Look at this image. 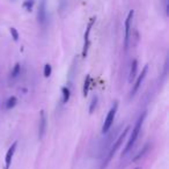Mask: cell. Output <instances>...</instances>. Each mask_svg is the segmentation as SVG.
<instances>
[{
	"mask_svg": "<svg viewBox=\"0 0 169 169\" xmlns=\"http://www.w3.org/2000/svg\"><path fill=\"white\" fill-rule=\"evenodd\" d=\"M95 18H92L89 20L88 24H87V28H86V31H84V46H82V52H81V56L82 58L87 57V54H88L89 50V45H90V31H92V28H93L94 23H95Z\"/></svg>",
	"mask_w": 169,
	"mask_h": 169,
	"instance_id": "obj_3",
	"label": "cell"
},
{
	"mask_svg": "<svg viewBox=\"0 0 169 169\" xmlns=\"http://www.w3.org/2000/svg\"><path fill=\"white\" fill-rule=\"evenodd\" d=\"M98 96H96V95H95V96H94L93 98H92V102H90V107H89V112H90V114H92V112L94 111V109H95V108H96V104H98Z\"/></svg>",
	"mask_w": 169,
	"mask_h": 169,
	"instance_id": "obj_18",
	"label": "cell"
},
{
	"mask_svg": "<svg viewBox=\"0 0 169 169\" xmlns=\"http://www.w3.org/2000/svg\"><path fill=\"white\" fill-rule=\"evenodd\" d=\"M117 108H118V102H115L112 104V107L110 108V110H109L107 117L104 119V123L102 125V133H107L108 131L110 130V128L112 126L116 117V112H117Z\"/></svg>",
	"mask_w": 169,
	"mask_h": 169,
	"instance_id": "obj_4",
	"label": "cell"
},
{
	"mask_svg": "<svg viewBox=\"0 0 169 169\" xmlns=\"http://www.w3.org/2000/svg\"><path fill=\"white\" fill-rule=\"evenodd\" d=\"M68 4V0H59V11H65Z\"/></svg>",
	"mask_w": 169,
	"mask_h": 169,
	"instance_id": "obj_19",
	"label": "cell"
},
{
	"mask_svg": "<svg viewBox=\"0 0 169 169\" xmlns=\"http://www.w3.org/2000/svg\"><path fill=\"white\" fill-rule=\"evenodd\" d=\"M62 93H63V103L65 104V103L68 102V100L71 98V90H70L68 87H63Z\"/></svg>",
	"mask_w": 169,
	"mask_h": 169,
	"instance_id": "obj_12",
	"label": "cell"
},
{
	"mask_svg": "<svg viewBox=\"0 0 169 169\" xmlns=\"http://www.w3.org/2000/svg\"><path fill=\"white\" fill-rule=\"evenodd\" d=\"M136 169H140V168H136Z\"/></svg>",
	"mask_w": 169,
	"mask_h": 169,
	"instance_id": "obj_21",
	"label": "cell"
},
{
	"mask_svg": "<svg viewBox=\"0 0 169 169\" xmlns=\"http://www.w3.org/2000/svg\"><path fill=\"white\" fill-rule=\"evenodd\" d=\"M37 19L38 23L42 27H45L48 22V13H46V2L45 0H41L40 6H38V12H37Z\"/></svg>",
	"mask_w": 169,
	"mask_h": 169,
	"instance_id": "obj_6",
	"label": "cell"
},
{
	"mask_svg": "<svg viewBox=\"0 0 169 169\" xmlns=\"http://www.w3.org/2000/svg\"><path fill=\"white\" fill-rule=\"evenodd\" d=\"M20 73H21V65H20V64H15V66H14L13 70H12L11 76H12L13 79H16V78L20 76Z\"/></svg>",
	"mask_w": 169,
	"mask_h": 169,
	"instance_id": "obj_13",
	"label": "cell"
},
{
	"mask_svg": "<svg viewBox=\"0 0 169 169\" xmlns=\"http://www.w3.org/2000/svg\"><path fill=\"white\" fill-rule=\"evenodd\" d=\"M133 15H134V11H130L128 16H126V20H125L124 23V48L125 50L129 49V44H130V35H131V23H132V20H133Z\"/></svg>",
	"mask_w": 169,
	"mask_h": 169,
	"instance_id": "obj_5",
	"label": "cell"
},
{
	"mask_svg": "<svg viewBox=\"0 0 169 169\" xmlns=\"http://www.w3.org/2000/svg\"><path fill=\"white\" fill-rule=\"evenodd\" d=\"M34 4H35V0H24L23 2V7L27 9L28 12H30L32 7H34Z\"/></svg>",
	"mask_w": 169,
	"mask_h": 169,
	"instance_id": "obj_16",
	"label": "cell"
},
{
	"mask_svg": "<svg viewBox=\"0 0 169 169\" xmlns=\"http://www.w3.org/2000/svg\"><path fill=\"white\" fill-rule=\"evenodd\" d=\"M16 103H18L16 98H15V96H11V98L7 100V103H6V109L11 110L12 108H14L15 106H16Z\"/></svg>",
	"mask_w": 169,
	"mask_h": 169,
	"instance_id": "obj_14",
	"label": "cell"
},
{
	"mask_svg": "<svg viewBox=\"0 0 169 169\" xmlns=\"http://www.w3.org/2000/svg\"><path fill=\"white\" fill-rule=\"evenodd\" d=\"M90 84H92V76H89V74H87V76H86V79H84V88H82L84 96H87V95H88Z\"/></svg>",
	"mask_w": 169,
	"mask_h": 169,
	"instance_id": "obj_11",
	"label": "cell"
},
{
	"mask_svg": "<svg viewBox=\"0 0 169 169\" xmlns=\"http://www.w3.org/2000/svg\"><path fill=\"white\" fill-rule=\"evenodd\" d=\"M147 72H148V65H145V66H144V68H142L141 73L139 74V76L137 78L136 82H134L133 87H132V90H131V96H133L134 94L138 92V89L140 88V86H141L142 81L145 80V78H146Z\"/></svg>",
	"mask_w": 169,
	"mask_h": 169,
	"instance_id": "obj_7",
	"label": "cell"
},
{
	"mask_svg": "<svg viewBox=\"0 0 169 169\" xmlns=\"http://www.w3.org/2000/svg\"><path fill=\"white\" fill-rule=\"evenodd\" d=\"M137 71H138V60L134 59L132 64H131V68H130V73H129V81L132 82V81L136 79V74H137Z\"/></svg>",
	"mask_w": 169,
	"mask_h": 169,
	"instance_id": "obj_10",
	"label": "cell"
},
{
	"mask_svg": "<svg viewBox=\"0 0 169 169\" xmlns=\"http://www.w3.org/2000/svg\"><path fill=\"white\" fill-rule=\"evenodd\" d=\"M16 147H18V141H14L12 146L8 148L6 156H5V169H9V167L12 165V160H13V156L16 151Z\"/></svg>",
	"mask_w": 169,
	"mask_h": 169,
	"instance_id": "obj_8",
	"label": "cell"
},
{
	"mask_svg": "<svg viewBox=\"0 0 169 169\" xmlns=\"http://www.w3.org/2000/svg\"><path fill=\"white\" fill-rule=\"evenodd\" d=\"M129 131H130V126L125 128V129L123 130V132L120 133L119 137L115 140V142H112L111 147H110V150L108 151V154H107V156H106V160L103 161L102 165H101V169H106V168H107V166L110 163V161L112 160V158H114V155L116 154V152L118 151V148L120 147L123 140H124L125 137H126V134L129 133Z\"/></svg>",
	"mask_w": 169,
	"mask_h": 169,
	"instance_id": "obj_2",
	"label": "cell"
},
{
	"mask_svg": "<svg viewBox=\"0 0 169 169\" xmlns=\"http://www.w3.org/2000/svg\"><path fill=\"white\" fill-rule=\"evenodd\" d=\"M46 125H48L46 115H45L44 110H42L40 115V123H38V138L40 139H42L44 137L45 131H46Z\"/></svg>",
	"mask_w": 169,
	"mask_h": 169,
	"instance_id": "obj_9",
	"label": "cell"
},
{
	"mask_svg": "<svg viewBox=\"0 0 169 169\" xmlns=\"http://www.w3.org/2000/svg\"><path fill=\"white\" fill-rule=\"evenodd\" d=\"M51 72H52V67H51V65H50V64H45L44 71H43L45 78H49V76H51Z\"/></svg>",
	"mask_w": 169,
	"mask_h": 169,
	"instance_id": "obj_17",
	"label": "cell"
},
{
	"mask_svg": "<svg viewBox=\"0 0 169 169\" xmlns=\"http://www.w3.org/2000/svg\"><path fill=\"white\" fill-rule=\"evenodd\" d=\"M148 148H150V145H146V146L144 147V148H142L141 151L139 152L138 154H137V155L134 156V159H133V161H137V160H139V159H141L142 156L145 155V154H146L147 152H148Z\"/></svg>",
	"mask_w": 169,
	"mask_h": 169,
	"instance_id": "obj_15",
	"label": "cell"
},
{
	"mask_svg": "<svg viewBox=\"0 0 169 169\" xmlns=\"http://www.w3.org/2000/svg\"><path fill=\"white\" fill-rule=\"evenodd\" d=\"M9 31H11V35H12V37H13L14 41H18L19 40V32L18 30L15 29V28H11L9 29Z\"/></svg>",
	"mask_w": 169,
	"mask_h": 169,
	"instance_id": "obj_20",
	"label": "cell"
},
{
	"mask_svg": "<svg viewBox=\"0 0 169 169\" xmlns=\"http://www.w3.org/2000/svg\"><path fill=\"white\" fill-rule=\"evenodd\" d=\"M146 111H142L139 116L138 120H137V123L134 125V128L132 129V132H131V136H130L129 140L126 142V145H125L124 150L122 152V156H125L128 153H129L131 150H132V147L134 146V144L137 141V139L139 137V133H140V131H141V126H142V123H144V120L146 118Z\"/></svg>",
	"mask_w": 169,
	"mask_h": 169,
	"instance_id": "obj_1",
	"label": "cell"
}]
</instances>
